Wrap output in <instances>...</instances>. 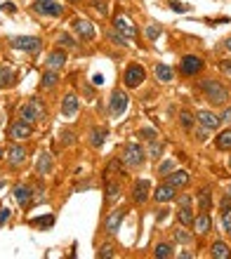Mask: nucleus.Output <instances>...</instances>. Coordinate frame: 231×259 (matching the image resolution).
Masks as SVG:
<instances>
[{
    "instance_id": "nucleus-1",
    "label": "nucleus",
    "mask_w": 231,
    "mask_h": 259,
    "mask_svg": "<svg viewBox=\"0 0 231 259\" xmlns=\"http://www.w3.org/2000/svg\"><path fill=\"white\" fill-rule=\"evenodd\" d=\"M201 90H203L205 99L215 106H222V104L229 102V92H226L224 85H219L217 80H212V78H203L201 80Z\"/></svg>"
},
{
    "instance_id": "nucleus-2",
    "label": "nucleus",
    "mask_w": 231,
    "mask_h": 259,
    "mask_svg": "<svg viewBox=\"0 0 231 259\" xmlns=\"http://www.w3.org/2000/svg\"><path fill=\"white\" fill-rule=\"evenodd\" d=\"M19 116H21V120H26V123H35V120H43V118H45V109H43V104L38 102V99H31V102H26L19 109Z\"/></svg>"
},
{
    "instance_id": "nucleus-3",
    "label": "nucleus",
    "mask_w": 231,
    "mask_h": 259,
    "mask_svg": "<svg viewBox=\"0 0 231 259\" xmlns=\"http://www.w3.org/2000/svg\"><path fill=\"white\" fill-rule=\"evenodd\" d=\"M123 163L130 165V167H139L144 163V149L137 142H130L123 149Z\"/></svg>"
},
{
    "instance_id": "nucleus-4",
    "label": "nucleus",
    "mask_w": 231,
    "mask_h": 259,
    "mask_svg": "<svg viewBox=\"0 0 231 259\" xmlns=\"http://www.w3.org/2000/svg\"><path fill=\"white\" fill-rule=\"evenodd\" d=\"M144 78H146V71H144V66H139V64H130V66L125 68V75H123L125 88H139L144 82Z\"/></svg>"
},
{
    "instance_id": "nucleus-5",
    "label": "nucleus",
    "mask_w": 231,
    "mask_h": 259,
    "mask_svg": "<svg viewBox=\"0 0 231 259\" xmlns=\"http://www.w3.org/2000/svg\"><path fill=\"white\" fill-rule=\"evenodd\" d=\"M113 31H118V33H121L123 38H128L130 42L137 38V26L125 17V14H118L113 19Z\"/></svg>"
},
{
    "instance_id": "nucleus-6",
    "label": "nucleus",
    "mask_w": 231,
    "mask_h": 259,
    "mask_svg": "<svg viewBox=\"0 0 231 259\" xmlns=\"http://www.w3.org/2000/svg\"><path fill=\"white\" fill-rule=\"evenodd\" d=\"M33 10L38 14H45V17H61L64 14V7L59 3H55V0H35Z\"/></svg>"
},
{
    "instance_id": "nucleus-7",
    "label": "nucleus",
    "mask_w": 231,
    "mask_h": 259,
    "mask_svg": "<svg viewBox=\"0 0 231 259\" xmlns=\"http://www.w3.org/2000/svg\"><path fill=\"white\" fill-rule=\"evenodd\" d=\"M125 109H128V95H125L123 90H115L113 95H111V102H109L111 116H121V113H125Z\"/></svg>"
},
{
    "instance_id": "nucleus-8",
    "label": "nucleus",
    "mask_w": 231,
    "mask_h": 259,
    "mask_svg": "<svg viewBox=\"0 0 231 259\" xmlns=\"http://www.w3.org/2000/svg\"><path fill=\"white\" fill-rule=\"evenodd\" d=\"M71 28H73V33L78 35L81 40H92V38H95V26H92L88 19H73Z\"/></svg>"
},
{
    "instance_id": "nucleus-9",
    "label": "nucleus",
    "mask_w": 231,
    "mask_h": 259,
    "mask_svg": "<svg viewBox=\"0 0 231 259\" xmlns=\"http://www.w3.org/2000/svg\"><path fill=\"white\" fill-rule=\"evenodd\" d=\"M12 48L17 50H26V52H38L41 50V40L33 38V35H19V38H12Z\"/></svg>"
},
{
    "instance_id": "nucleus-10",
    "label": "nucleus",
    "mask_w": 231,
    "mask_h": 259,
    "mask_svg": "<svg viewBox=\"0 0 231 259\" xmlns=\"http://www.w3.org/2000/svg\"><path fill=\"white\" fill-rule=\"evenodd\" d=\"M201 68H203V59H201V57L186 55L182 59V73L184 75H196V73H201Z\"/></svg>"
},
{
    "instance_id": "nucleus-11",
    "label": "nucleus",
    "mask_w": 231,
    "mask_h": 259,
    "mask_svg": "<svg viewBox=\"0 0 231 259\" xmlns=\"http://www.w3.org/2000/svg\"><path fill=\"white\" fill-rule=\"evenodd\" d=\"M31 132H33V127H31V123H26V120H19V123L10 125V137H12V139H17V142H21V139L31 137Z\"/></svg>"
},
{
    "instance_id": "nucleus-12",
    "label": "nucleus",
    "mask_w": 231,
    "mask_h": 259,
    "mask_svg": "<svg viewBox=\"0 0 231 259\" xmlns=\"http://www.w3.org/2000/svg\"><path fill=\"white\" fill-rule=\"evenodd\" d=\"M198 125H203V127H208L212 132V130H217L219 123H222V118H217L212 111H198V116H196Z\"/></svg>"
},
{
    "instance_id": "nucleus-13",
    "label": "nucleus",
    "mask_w": 231,
    "mask_h": 259,
    "mask_svg": "<svg viewBox=\"0 0 231 259\" xmlns=\"http://www.w3.org/2000/svg\"><path fill=\"white\" fill-rule=\"evenodd\" d=\"M78 109H81V99L75 95H66L64 97V102H61V113L66 118H73L75 113H78Z\"/></svg>"
},
{
    "instance_id": "nucleus-14",
    "label": "nucleus",
    "mask_w": 231,
    "mask_h": 259,
    "mask_svg": "<svg viewBox=\"0 0 231 259\" xmlns=\"http://www.w3.org/2000/svg\"><path fill=\"white\" fill-rule=\"evenodd\" d=\"M177 196V189L172 184H161V186H156V193H153V198H156V203H170L172 198Z\"/></svg>"
},
{
    "instance_id": "nucleus-15",
    "label": "nucleus",
    "mask_w": 231,
    "mask_h": 259,
    "mask_svg": "<svg viewBox=\"0 0 231 259\" xmlns=\"http://www.w3.org/2000/svg\"><path fill=\"white\" fill-rule=\"evenodd\" d=\"M149 191H151V184L146 179H139V182L132 186V198H135V203H144V200L149 198Z\"/></svg>"
},
{
    "instance_id": "nucleus-16",
    "label": "nucleus",
    "mask_w": 231,
    "mask_h": 259,
    "mask_svg": "<svg viewBox=\"0 0 231 259\" xmlns=\"http://www.w3.org/2000/svg\"><path fill=\"white\" fill-rule=\"evenodd\" d=\"M210 226H212V219L208 212H201V214L194 219V229H196L198 236H205V233L210 231Z\"/></svg>"
},
{
    "instance_id": "nucleus-17",
    "label": "nucleus",
    "mask_w": 231,
    "mask_h": 259,
    "mask_svg": "<svg viewBox=\"0 0 231 259\" xmlns=\"http://www.w3.org/2000/svg\"><path fill=\"white\" fill-rule=\"evenodd\" d=\"M168 184H172L175 189H182V186L189 184V172L186 170H172L168 175Z\"/></svg>"
},
{
    "instance_id": "nucleus-18",
    "label": "nucleus",
    "mask_w": 231,
    "mask_h": 259,
    "mask_svg": "<svg viewBox=\"0 0 231 259\" xmlns=\"http://www.w3.org/2000/svg\"><path fill=\"white\" fill-rule=\"evenodd\" d=\"M24 160H26V149L24 146H12L10 156H7V163L12 167H19V165H24Z\"/></svg>"
},
{
    "instance_id": "nucleus-19",
    "label": "nucleus",
    "mask_w": 231,
    "mask_h": 259,
    "mask_svg": "<svg viewBox=\"0 0 231 259\" xmlns=\"http://www.w3.org/2000/svg\"><path fill=\"white\" fill-rule=\"evenodd\" d=\"M121 222H123V210L111 212V217L106 219V233H109V236H115L118 229H121Z\"/></svg>"
},
{
    "instance_id": "nucleus-20",
    "label": "nucleus",
    "mask_w": 231,
    "mask_h": 259,
    "mask_svg": "<svg viewBox=\"0 0 231 259\" xmlns=\"http://www.w3.org/2000/svg\"><path fill=\"white\" fill-rule=\"evenodd\" d=\"M64 64H66V55H64L61 50H55V52H52V55L48 57V62H45V66H48L50 71H57V68H61Z\"/></svg>"
},
{
    "instance_id": "nucleus-21",
    "label": "nucleus",
    "mask_w": 231,
    "mask_h": 259,
    "mask_svg": "<svg viewBox=\"0 0 231 259\" xmlns=\"http://www.w3.org/2000/svg\"><path fill=\"white\" fill-rule=\"evenodd\" d=\"M14 198H17V203H19L21 207H26V205L31 203V189L24 184H17L14 186Z\"/></svg>"
},
{
    "instance_id": "nucleus-22",
    "label": "nucleus",
    "mask_w": 231,
    "mask_h": 259,
    "mask_svg": "<svg viewBox=\"0 0 231 259\" xmlns=\"http://www.w3.org/2000/svg\"><path fill=\"white\" fill-rule=\"evenodd\" d=\"M177 219H179V224L182 226H194V210H191L189 205H182L179 207V212H177Z\"/></svg>"
},
{
    "instance_id": "nucleus-23",
    "label": "nucleus",
    "mask_w": 231,
    "mask_h": 259,
    "mask_svg": "<svg viewBox=\"0 0 231 259\" xmlns=\"http://www.w3.org/2000/svg\"><path fill=\"white\" fill-rule=\"evenodd\" d=\"M212 257L215 259H229L231 257V247L226 245V243H222V240L212 243Z\"/></svg>"
},
{
    "instance_id": "nucleus-24",
    "label": "nucleus",
    "mask_w": 231,
    "mask_h": 259,
    "mask_svg": "<svg viewBox=\"0 0 231 259\" xmlns=\"http://www.w3.org/2000/svg\"><path fill=\"white\" fill-rule=\"evenodd\" d=\"M156 78L161 82H170L172 78H175V71H172L168 64H158V66H156Z\"/></svg>"
},
{
    "instance_id": "nucleus-25",
    "label": "nucleus",
    "mask_w": 231,
    "mask_h": 259,
    "mask_svg": "<svg viewBox=\"0 0 231 259\" xmlns=\"http://www.w3.org/2000/svg\"><path fill=\"white\" fill-rule=\"evenodd\" d=\"M14 80V73H12V68H5V66H0V88H10Z\"/></svg>"
},
{
    "instance_id": "nucleus-26",
    "label": "nucleus",
    "mask_w": 231,
    "mask_h": 259,
    "mask_svg": "<svg viewBox=\"0 0 231 259\" xmlns=\"http://www.w3.org/2000/svg\"><path fill=\"white\" fill-rule=\"evenodd\" d=\"M217 149H222V151L231 149V130H224V132L217 137Z\"/></svg>"
},
{
    "instance_id": "nucleus-27",
    "label": "nucleus",
    "mask_w": 231,
    "mask_h": 259,
    "mask_svg": "<svg viewBox=\"0 0 231 259\" xmlns=\"http://www.w3.org/2000/svg\"><path fill=\"white\" fill-rule=\"evenodd\" d=\"M153 254H156L158 259H165V257H172L175 252H172V247L168 245V243H161V245H156V252Z\"/></svg>"
},
{
    "instance_id": "nucleus-28",
    "label": "nucleus",
    "mask_w": 231,
    "mask_h": 259,
    "mask_svg": "<svg viewBox=\"0 0 231 259\" xmlns=\"http://www.w3.org/2000/svg\"><path fill=\"white\" fill-rule=\"evenodd\" d=\"M38 172H41V175H48L50 172V156L48 153H43V156L38 158Z\"/></svg>"
},
{
    "instance_id": "nucleus-29",
    "label": "nucleus",
    "mask_w": 231,
    "mask_h": 259,
    "mask_svg": "<svg viewBox=\"0 0 231 259\" xmlns=\"http://www.w3.org/2000/svg\"><path fill=\"white\" fill-rule=\"evenodd\" d=\"M55 85H57V73H55V71H48V73H45V75H43V88H55Z\"/></svg>"
},
{
    "instance_id": "nucleus-30",
    "label": "nucleus",
    "mask_w": 231,
    "mask_h": 259,
    "mask_svg": "<svg viewBox=\"0 0 231 259\" xmlns=\"http://www.w3.org/2000/svg\"><path fill=\"white\" fill-rule=\"evenodd\" d=\"M161 33H163V28L158 26V24H151V26L146 28V38H149L151 42L156 40V38H158V35H161Z\"/></svg>"
},
{
    "instance_id": "nucleus-31",
    "label": "nucleus",
    "mask_w": 231,
    "mask_h": 259,
    "mask_svg": "<svg viewBox=\"0 0 231 259\" xmlns=\"http://www.w3.org/2000/svg\"><path fill=\"white\" fill-rule=\"evenodd\" d=\"M172 170H175V160H165V163L161 165V167H158V175H163V177H168V175H170Z\"/></svg>"
},
{
    "instance_id": "nucleus-32",
    "label": "nucleus",
    "mask_w": 231,
    "mask_h": 259,
    "mask_svg": "<svg viewBox=\"0 0 231 259\" xmlns=\"http://www.w3.org/2000/svg\"><path fill=\"white\" fill-rule=\"evenodd\" d=\"M59 42H61V45H64V48H75L73 38H71V35H68V33H61V35H59Z\"/></svg>"
},
{
    "instance_id": "nucleus-33",
    "label": "nucleus",
    "mask_w": 231,
    "mask_h": 259,
    "mask_svg": "<svg viewBox=\"0 0 231 259\" xmlns=\"http://www.w3.org/2000/svg\"><path fill=\"white\" fill-rule=\"evenodd\" d=\"M106 196H109V200H115V198L121 196V186H118V184H109V193H106Z\"/></svg>"
},
{
    "instance_id": "nucleus-34",
    "label": "nucleus",
    "mask_w": 231,
    "mask_h": 259,
    "mask_svg": "<svg viewBox=\"0 0 231 259\" xmlns=\"http://www.w3.org/2000/svg\"><path fill=\"white\" fill-rule=\"evenodd\" d=\"M191 123H194L191 113H189V111H182V125H184V130H191Z\"/></svg>"
},
{
    "instance_id": "nucleus-35",
    "label": "nucleus",
    "mask_w": 231,
    "mask_h": 259,
    "mask_svg": "<svg viewBox=\"0 0 231 259\" xmlns=\"http://www.w3.org/2000/svg\"><path fill=\"white\" fill-rule=\"evenodd\" d=\"M92 5H95V10L102 14V17H106V12H109V10H106V3H102V0H95Z\"/></svg>"
},
{
    "instance_id": "nucleus-36",
    "label": "nucleus",
    "mask_w": 231,
    "mask_h": 259,
    "mask_svg": "<svg viewBox=\"0 0 231 259\" xmlns=\"http://www.w3.org/2000/svg\"><path fill=\"white\" fill-rule=\"evenodd\" d=\"M222 224H224V231L231 233V207L224 212V217H222Z\"/></svg>"
},
{
    "instance_id": "nucleus-37",
    "label": "nucleus",
    "mask_w": 231,
    "mask_h": 259,
    "mask_svg": "<svg viewBox=\"0 0 231 259\" xmlns=\"http://www.w3.org/2000/svg\"><path fill=\"white\" fill-rule=\"evenodd\" d=\"M149 156H151V158H158V156H161V144L151 142V146H149Z\"/></svg>"
},
{
    "instance_id": "nucleus-38",
    "label": "nucleus",
    "mask_w": 231,
    "mask_h": 259,
    "mask_svg": "<svg viewBox=\"0 0 231 259\" xmlns=\"http://www.w3.org/2000/svg\"><path fill=\"white\" fill-rule=\"evenodd\" d=\"M97 254H99V257H104V259H109V257H113V247H111V245H104Z\"/></svg>"
},
{
    "instance_id": "nucleus-39",
    "label": "nucleus",
    "mask_w": 231,
    "mask_h": 259,
    "mask_svg": "<svg viewBox=\"0 0 231 259\" xmlns=\"http://www.w3.org/2000/svg\"><path fill=\"white\" fill-rule=\"evenodd\" d=\"M142 137L144 139H149V142H153V139H156V130H151V127H146V130H142Z\"/></svg>"
},
{
    "instance_id": "nucleus-40",
    "label": "nucleus",
    "mask_w": 231,
    "mask_h": 259,
    "mask_svg": "<svg viewBox=\"0 0 231 259\" xmlns=\"http://www.w3.org/2000/svg\"><path fill=\"white\" fill-rule=\"evenodd\" d=\"M219 68H222L224 73L231 75V59H222V62H219Z\"/></svg>"
},
{
    "instance_id": "nucleus-41",
    "label": "nucleus",
    "mask_w": 231,
    "mask_h": 259,
    "mask_svg": "<svg viewBox=\"0 0 231 259\" xmlns=\"http://www.w3.org/2000/svg\"><path fill=\"white\" fill-rule=\"evenodd\" d=\"M7 219H10V210H7V207H3V210H0V226L5 224Z\"/></svg>"
},
{
    "instance_id": "nucleus-42",
    "label": "nucleus",
    "mask_w": 231,
    "mask_h": 259,
    "mask_svg": "<svg viewBox=\"0 0 231 259\" xmlns=\"http://www.w3.org/2000/svg\"><path fill=\"white\" fill-rule=\"evenodd\" d=\"M177 240H179V243H189L191 236L189 233H184V231H177Z\"/></svg>"
},
{
    "instance_id": "nucleus-43",
    "label": "nucleus",
    "mask_w": 231,
    "mask_h": 259,
    "mask_svg": "<svg viewBox=\"0 0 231 259\" xmlns=\"http://www.w3.org/2000/svg\"><path fill=\"white\" fill-rule=\"evenodd\" d=\"M102 142H104V132H99V135H97V132H95V139H92V146H102Z\"/></svg>"
},
{
    "instance_id": "nucleus-44",
    "label": "nucleus",
    "mask_w": 231,
    "mask_h": 259,
    "mask_svg": "<svg viewBox=\"0 0 231 259\" xmlns=\"http://www.w3.org/2000/svg\"><path fill=\"white\" fill-rule=\"evenodd\" d=\"M222 120H229V123H231V106H226V109H224V113H222Z\"/></svg>"
},
{
    "instance_id": "nucleus-45",
    "label": "nucleus",
    "mask_w": 231,
    "mask_h": 259,
    "mask_svg": "<svg viewBox=\"0 0 231 259\" xmlns=\"http://www.w3.org/2000/svg\"><path fill=\"white\" fill-rule=\"evenodd\" d=\"M5 10L7 12H14V5L12 3H3V12H5Z\"/></svg>"
},
{
    "instance_id": "nucleus-46",
    "label": "nucleus",
    "mask_w": 231,
    "mask_h": 259,
    "mask_svg": "<svg viewBox=\"0 0 231 259\" xmlns=\"http://www.w3.org/2000/svg\"><path fill=\"white\" fill-rule=\"evenodd\" d=\"M172 10H177V12H184V10H186V7H184L182 3H172Z\"/></svg>"
},
{
    "instance_id": "nucleus-47",
    "label": "nucleus",
    "mask_w": 231,
    "mask_h": 259,
    "mask_svg": "<svg viewBox=\"0 0 231 259\" xmlns=\"http://www.w3.org/2000/svg\"><path fill=\"white\" fill-rule=\"evenodd\" d=\"M179 205H191V198H189V196H184V198H179Z\"/></svg>"
},
{
    "instance_id": "nucleus-48",
    "label": "nucleus",
    "mask_w": 231,
    "mask_h": 259,
    "mask_svg": "<svg viewBox=\"0 0 231 259\" xmlns=\"http://www.w3.org/2000/svg\"><path fill=\"white\" fill-rule=\"evenodd\" d=\"M224 48H226V50H231V38H226V40H224Z\"/></svg>"
},
{
    "instance_id": "nucleus-49",
    "label": "nucleus",
    "mask_w": 231,
    "mask_h": 259,
    "mask_svg": "<svg viewBox=\"0 0 231 259\" xmlns=\"http://www.w3.org/2000/svg\"><path fill=\"white\" fill-rule=\"evenodd\" d=\"M229 198H231V186H229Z\"/></svg>"
},
{
    "instance_id": "nucleus-50",
    "label": "nucleus",
    "mask_w": 231,
    "mask_h": 259,
    "mask_svg": "<svg viewBox=\"0 0 231 259\" xmlns=\"http://www.w3.org/2000/svg\"><path fill=\"white\" fill-rule=\"evenodd\" d=\"M71 3H78V0H71Z\"/></svg>"
},
{
    "instance_id": "nucleus-51",
    "label": "nucleus",
    "mask_w": 231,
    "mask_h": 259,
    "mask_svg": "<svg viewBox=\"0 0 231 259\" xmlns=\"http://www.w3.org/2000/svg\"><path fill=\"white\" fill-rule=\"evenodd\" d=\"M229 167H231V160H229Z\"/></svg>"
},
{
    "instance_id": "nucleus-52",
    "label": "nucleus",
    "mask_w": 231,
    "mask_h": 259,
    "mask_svg": "<svg viewBox=\"0 0 231 259\" xmlns=\"http://www.w3.org/2000/svg\"><path fill=\"white\" fill-rule=\"evenodd\" d=\"M0 156H3V151H0Z\"/></svg>"
}]
</instances>
